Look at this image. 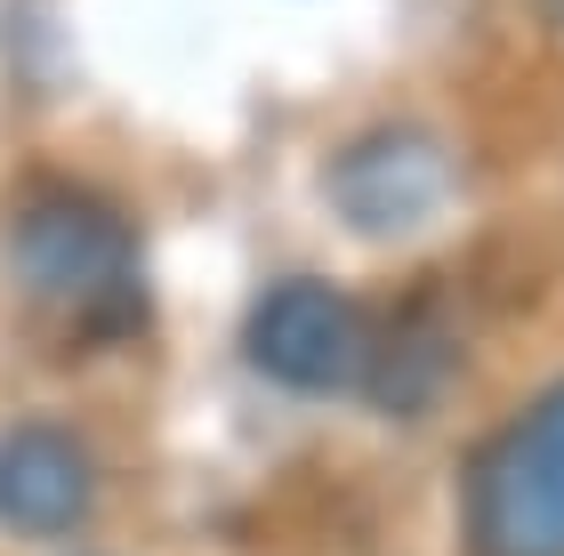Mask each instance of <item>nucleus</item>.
Masks as SVG:
<instances>
[{"label": "nucleus", "mask_w": 564, "mask_h": 556, "mask_svg": "<svg viewBox=\"0 0 564 556\" xmlns=\"http://www.w3.org/2000/svg\"><path fill=\"white\" fill-rule=\"evenodd\" d=\"M468 556H564V388H541L476 444L459 484Z\"/></svg>", "instance_id": "obj_1"}, {"label": "nucleus", "mask_w": 564, "mask_h": 556, "mask_svg": "<svg viewBox=\"0 0 564 556\" xmlns=\"http://www.w3.org/2000/svg\"><path fill=\"white\" fill-rule=\"evenodd\" d=\"M97 500V468L73 427L24 419L0 436V524L9 533H73Z\"/></svg>", "instance_id": "obj_5"}, {"label": "nucleus", "mask_w": 564, "mask_h": 556, "mask_svg": "<svg viewBox=\"0 0 564 556\" xmlns=\"http://www.w3.org/2000/svg\"><path fill=\"white\" fill-rule=\"evenodd\" d=\"M17 283L57 315H121L138 307V242L97 194H33L9 226Z\"/></svg>", "instance_id": "obj_2"}, {"label": "nucleus", "mask_w": 564, "mask_h": 556, "mask_svg": "<svg viewBox=\"0 0 564 556\" xmlns=\"http://www.w3.org/2000/svg\"><path fill=\"white\" fill-rule=\"evenodd\" d=\"M444 186H452V162L427 130H379V138H355L339 170H330V194H339V218L364 226V235H412L444 210Z\"/></svg>", "instance_id": "obj_4"}, {"label": "nucleus", "mask_w": 564, "mask_h": 556, "mask_svg": "<svg viewBox=\"0 0 564 556\" xmlns=\"http://www.w3.org/2000/svg\"><path fill=\"white\" fill-rule=\"evenodd\" d=\"M250 363L282 388L339 395L371 371V331L347 291L330 283H282L259 315H250Z\"/></svg>", "instance_id": "obj_3"}]
</instances>
